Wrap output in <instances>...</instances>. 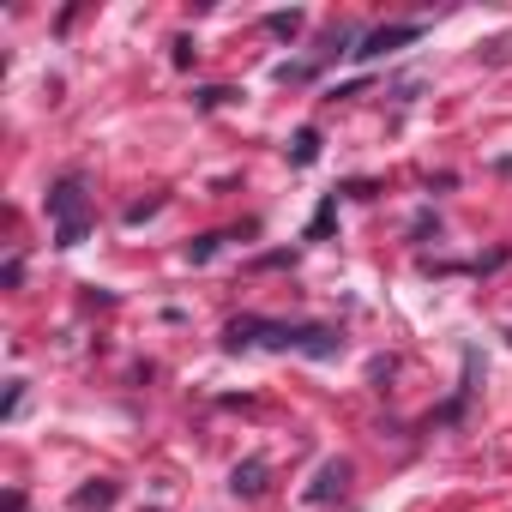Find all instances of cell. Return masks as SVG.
Masks as SVG:
<instances>
[{
    "mask_svg": "<svg viewBox=\"0 0 512 512\" xmlns=\"http://www.w3.org/2000/svg\"><path fill=\"white\" fill-rule=\"evenodd\" d=\"M151 211H163V199H139V205H127V223H145Z\"/></svg>",
    "mask_w": 512,
    "mask_h": 512,
    "instance_id": "obj_9",
    "label": "cell"
},
{
    "mask_svg": "<svg viewBox=\"0 0 512 512\" xmlns=\"http://www.w3.org/2000/svg\"><path fill=\"white\" fill-rule=\"evenodd\" d=\"M115 494H121V482L103 476V482H85V488L73 494V506H79V512H103V506H115Z\"/></svg>",
    "mask_w": 512,
    "mask_h": 512,
    "instance_id": "obj_6",
    "label": "cell"
},
{
    "mask_svg": "<svg viewBox=\"0 0 512 512\" xmlns=\"http://www.w3.org/2000/svg\"><path fill=\"white\" fill-rule=\"evenodd\" d=\"M223 344L229 350H296V356H314V362H332L344 356V338L332 326H290V320H260V314H241L223 326Z\"/></svg>",
    "mask_w": 512,
    "mask_h": 512,
    "instance_id": "obj_1",
    "label": "cell"
},
{
    "mask_svg": "<svg viewBox=\"0 0 512 512\" xmlns=\"http://www.w3.org/2000/svg\"><path fill=\"white\" fill-rule=\"evenodd\" d=\"M229 488H235L241 500H253V494H266V464H260V458H247V464H235V470H229Z\"/></svg>",
    "mask_w": 512,
    "mask_h": 512,
    "instance_id": "obj_5",
    "label": "cell"
},
{
    "mask_svg": "<svg viewBox=\"0 0 512 512\" xmlns=\"http://www.w3.org/2000/svg\"><path fill=\"white\" fill-rule=\"evenodd\" d=\"M422 37V25H380V31H368L362 37V61H380V55H392V49H404V43H416Z\"/></svg>",
    "mask_w": 512,
    "mask_h": 512,
    "instance_id": "obj_3",
    "label": "cell"
},
{
    "mask_svg": "<svg viewBox=\"0 0 512 512\" xmlns=\"http://www.w3.org/2000/svg\"><path fill=\"white\" fill-rule=\"evenodd\" d=\"M290 157H296V163H314V157H320V133H314V127L296 133V151H290Z\"/></svg>",
    "mask_w": 512,
    "mask_h": 512,
    "instance_id": "obj_7",
    "label": "cell"
},
{
    "mask_svg": "<svg viewBox=\"0 0 512 512\" xmlns=\"http://www.w3.org/2000/svg\"><path fill=\"white\" fill-rule=\"evenodd\" d=\"M344 488H350V464H344V458H332V464H320V476H314L308 500H314V506H326V500H332V494H344Z\"/></svg>",
    "mask_w": 512,
    "mask_h": 512,
    "instance_id": "obj_4",
    "label": "cell"
},
{
    "mask_svg": "<svg viewBox=\"0 0 512 512\" xmlns=\"http://www.w3.org/2000/svg\"><path fill=\"white\" fill-rule=\"evenodd\" d=\"M49 217H55V247H79L85 229H91V205H85V181L79 175H61L49 187Z\"/></svg>",
    "mask_w": 512,
    "mask_h": 512,
    "instance_id": "obj_2",
    "label": "cell"
},
{
    "mask_svg": "<svg viewBox=\"0 0 512 512\" xmlns=\"http://www.w3.org/2000/svg\"><path fill=\"white\" fill-rule=\"evenodd\" d=\"M266 31H278V37H296V31H302V13H272V19H266Z\"/></svg>",
    "mask_w": 512,
    "mask_h": 512,
    "instance_id": "obj_8",
    "label": "cell"
}]
</instances>
